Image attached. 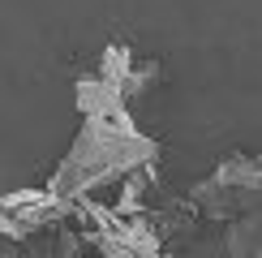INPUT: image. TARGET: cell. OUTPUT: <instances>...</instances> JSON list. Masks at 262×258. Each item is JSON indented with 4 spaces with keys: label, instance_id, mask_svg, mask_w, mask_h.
<instances>
[{
    "label": "cell",
    "instance_id": "2",
    "mask_svg": "<svg viewBox=\"0 0 262 258\" xmlns=\"http://www.w3.org/2000/svg\"><path fill=\"white\" fill-rule=\"evenodd\" d=\"M262 198V164L258 155H228L215 164V172L206 181L189 189V207L202 220H236V215L258 211Z\"/></svg>",
    "mask_w": 262,
    "mask_h": 258
},
{
    "label": "cell",
    "instance_id": "5",
    "mask_svg": "<svg viewBox=\"0 0 262 258\" xmlns=\"http://www.w3.org/2000/svg\"><path fill=\"white\" fill-rule=\"evenodd\" d=\"M95 73H99V78L112 86V91L121 95L125 103L138 99V95H146L150 86H159V78H163L159 60H142V56H134L125 43L103 48V56H99V64H95Z\"/></svg>",
    "mask_w": 262,
    "mask_h": 258
},
{
    "label": "cell",
    "instance_id": "7",
    "mask_svg": "<svg viewBox=\"0 0 262 258\" xmlns=\"http://www.w3.org/2000/svg\"><path fill=\"white\" fill-rule=\"evenodd\" d=\"M21 245H26V250H21V258H78L82 232L69 228V220H60V224H48V228L30 232Z\"/></svg>",
    "mask_w": 262,
    "mask_h": 258
},
{
    "label": "cell",
    "instance_id": "6",
    "mask_svg": "<svg viewBox=\"0 0 262 258\" xmlns=\"http://www.w3.org/2000/svg\"><path fill=\"white\" fill-rule=\"evenodd\" d=\"M73 99H78L82 121H107V116H125V112H129L125 99L99 78V73H86V78H78V86H73Z\"/></svg>",
    "mask_w": 262,
    "mask_h": 258
},
{
    "label": "cell",
    "instance_id": "4",
    "mask_svg": "<svg viewBox=\"0 0 262 258\" xmlns=\"http://www.w3.org/2000/svg\"><path fill=\"white\" fill-rule=\"evenodd\" d=\"M73 207H78V202H64L52 189H13V193H0V232H5L9 241H26L30 232L69 220Z\"/></svg>",
    "mask_w": 262,
    "mask_h": 258
},
{
    "label": "cell",
    "instance_id": "3",
    "mask_svg": "<svg viewBox=\"0 0 262 258\" xmlns=\"http://www.w3.org/2000/svg\"><path fill=\"white\" fill-rule=\"evenodd\" d=\"M78 215L91 220V241L99 245L103 258H172L142 220H121V215L91 207V202H82Z\"/></svg>",
    "mask_w": 262,
    "mask_h": 258
},
{
    "label": "cell",
    "instance_id": "1",
    "mask_svg": "<svg viewBox=\"0 0 262 258\" xmlns=\"http://www.w3.org/2000/svg\"><path fill=\"white\" fill-rule=\"evenodd\" d=\"M159 146L155 138H146L142 129L125 116H107V121H82L73 146L64 150V159L52 172V193L64 202H82L86 193L121 181L125 172L142 164H155Z\"/></svg>",
    "mask_w": 262,
    "mask_h": 258
},
{
    "label": "cell",
    "instance_id": "9",
    "mask_svg": "<svg viewBox=\"0 0 262 258\" xmlns=\"http://www.w3.org/2000/svg\"><path fill=\"white\" fill-rule=\"evenodd\" d=\"M150 168L155 164H142L134 172H125V185H121V198H116V215L121 220H129V215H138L142 211V198H146V189H150Z\"/></svg>",
    "mask_w": 262,
    "mask_h": 258
},
{
    "label": "cell",
    "instance_id": "10",
    "mask_svg": "<svg viewBox=\"0 0 262 258\" xmlns=\"http://www.w3.org/2000/svg\"><path fill=\"white\" fill-rule=\"evenodd\" d=\"M0 258H21V250H17V241H9L5 232H0Z\"/></svg>",
    "mask_w": 262,
    "mask_h": 258
},
{
    "label": "cell",
    "instance_id": "8",
    "mask_svg": "<svg viewBox=\"0 0 262 258\" xmlns=\"http://www.w3.org/2000/svg\"><path fill=\"white\" fill-rule=\"evenodd\" d=\"M224 250L228 258H262V215H236L224 224Z\"/></svg>",
    "mask_w": 262,
    "mask_h": 258
}]
</instances>
